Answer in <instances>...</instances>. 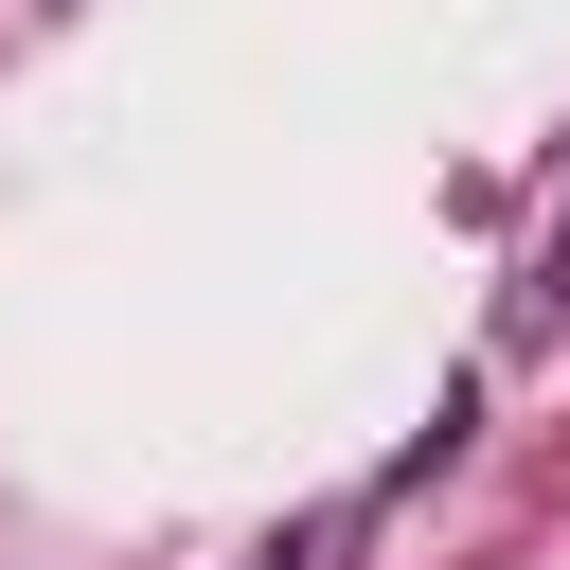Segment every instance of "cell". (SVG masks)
Listing matches in <instances>:
<instances>
[{"instance_id":"6da1fadb","label":"cell","mask_w":570,"mask_h":570,"mask_svg":"<svg viewBox=\"0 0 570 570\" xmlns=\"http://www.w3.org/2000/svg\"><path fill=\"white\" fill-rule=\"evenodd\" d=\"M267 570H303V552H267Z\"/></svg>"}]
</instances>
